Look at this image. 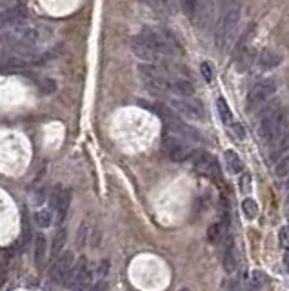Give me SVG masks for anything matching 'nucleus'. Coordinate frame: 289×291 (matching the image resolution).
<instances>
[{"label":"nucleus","mask_w":289,"mask_h":291,"mask_svg":"<svg viewBox=\"0 0 289 291\" xmlns=\"http://www.w3.org/2000/svg\"><path fill=\"white\" fill-rule=\"evenodd\" d=\"M87 266V261L86 258H78L77 262H73V266H71V270L68 271V275L64 277V286L66 287H69V289H75V286H77V282H78V278H80V275H82V271H84V268Z\"/></svg>","instance_id":"11"},{"label":"nucleus","mask_w":289,"mask_h":291,"mask_svg":"<svg viewBox=\"0 0 289 291\" xmlns=\"http://www.w3.org/2000/svg\"><path fill=\"white\" fill-rule=\"evenodd\" d=\"M240 15L242 8L238 4H229L222 11V17L218 20V24H216L215 31V44L220 51H224L229 46V42H231V39H233L235 31L238 27V22H240Z\"/></svg>","instance_id":"3"},{"label":"nucleus","mask_w":289,"mask_h":291,"mask_svg":"<svg viewBox=\"0 0 289 291\" xmlns=\"http://www.w3.org/2000/svg\"><path fill=\"white\" fill-rule=\"evenodd\" d=\"M285 206H287V211H289V195H287V199H285Z\"/></svg>","instance_id":"34"},{"label":"nucleus","mask_w":289,"mask_h":291,"mask_svg":"<svg viewBox=\"0 0 289 291\" xmlns=\"http://www.w3.org/2000/svg\"><path fill=\"white\" fill-rule=\"evenodd\" d=\"M26 18V8L24 6H13L4 11H0V27H11Z\"/></svg>","instance_id":"10"},{"label":"nucleus","mask_w":289,"mask_h":291,"mask_svg":"<svg viewBox=\"0 0 289 291\" xmlns=\"http://www.w3.org/2000/svg\"><path fill=\"white\" fill-rule=\"evenodd\" d=\"M193 164H195V170L199 171L200 175H206V177H211V178H220V168H218V162L213 155L206 151H200V153H195L193 155Z\"/></svg>","instance_id":"7"},{"label":"nucleus","mask_w":289,"mask_h":291,"mask_svg":"<svg viewBox=\"0 0 289 291\" xmlns=\"http://www.w3.org/2000/svg\"><path fill=\"white\" fill-rule=\"evenodd\" d=\"M31 237H33V231H31L29 217H27V215H24V222H22V246H24V248L29 244Z\"/></svg>","instance_id":"25"},{"label":"nucleus","mask_w":289,"mask_h":291,"mask_svg":"<svg viewBox=\"0 0 289 291\" xmlns=\"http://www.w3.org/2000/svg\"><path fill=\"white\" fill-rule=\"evenodd\" d=\"M66 240H68V231H66L64 228H60V230L56 231L55 239H53V246H51V256H53V261H55L56 256H58L62 251H64Z\"/></svg>","instance_id":"17"},{"label":"nucleus","mask_w":289,"mask_h":291,"mask_svg":"<svg viewBox=\"0 0 289 291\" xmlns=\"http://www.w3.org/2000/svg\"><path fill=\"white\" fill-rule=\"evenodd\" d=\"M200 70H202V75H204V78H206L207 82H211V80H213V70H211V66L207 64V62H204V64L200 66Z\"/></svg>","instance_id":"26"},{"label":"nucleus","mask_w":289,"mask_h":291,"mask_svg":"<svg viewBox=\"0 0 289 291\" xmlns=\"http://www.w3.org/2000/svg\"><path fill=\"white\" fill-rule=\"evenodd\" d=\"M284 262H285V268H287V271H289V249H287V251H285Z\"/></svg>","instance_id":"32"},{"label":"nucleus","mask_w":289,"mask_h":291,"mask_svg":"<svg viewBox=\"0 0 289 291\" xmlns=\"http://www.w3.org/2000/svg\"><path fill=\"white\" fill-rule=\"evenodd\" d=\"M280 240H282V242H289V228H282Z\"/></svg>","instance_id":"31"},{"label":"nucleus","mask_w":289,"mask_h":291,"mask_svg":"<svg viewBox=\"0 0 289 291\" xmlns=\"http://www.w3.org/2000/svg\"><path fill=\"white\" fill-rule=\"evenodd\" d=\"M242 211L247 217V220H253L259 215V206H256V202L253 199H246L242 202Z\"/></svg>","instance_id":"23"},{"label":"nucleus","mask_w":289,"mask_h":291,"mask_svg":"<svg viewBox=\"0 0 289 291\" xmlns=\"http://www.w3.org/2000/svg\"><path fill=\"white\" fill-rule=\"evenodd\" d=\"M271 148V151H269V158H271V162L278 160L284 153L289 151V131H284L278 139L275 140V142L269 146Z\"/></svg>","instance_id":"12"},{"label":"nucleus","mask_w":289,"mask_h":291,"mask_svg":"<svg viewBox=\"0 0 289 291\" xmlns=\"http://www.w3.org/2000/svg\"><path fill=\"white\" fill-rule=\"evenodd\" d=\"M226 164H228V170L231 171L233 175H238L242 171V160H240V156L237 155L235 151H226Z\"/></svg>","instance_id":"18"},{"label":"nucleus","mask_w":289,"mask_h":291,"mask_svg":"<svg viewBox=\"0 0 289 291\" xmlns=\"http://www.w3.org/2000/svg\"><path fill=\"white\" fill-rule=\"evenodd\" d=\"M169 106H171L178 115L189 118V120H204L206 117V109L200 104V100L191 96H178L171 95L169 96Z\"/></svg>","instance_id":"4"},{"label":"nucleus","mask_w":289,"mask_h":291,"mask_svg":"<svg viewBox=\"0 0 289 291\" xmlns=\"http://www.w3.org/2000/svg\"><path fill=\"white\" fill-rule=\"evenodd\" d=\"M266 284H268V277L262 271L256 270L251 273V287L253 289H262V287H266Z\"/></svg>","instance_id":"24"},{"label":"nucleus","mask_w":289,"mask_h":291,"mask_svg":"<svg viewBox=\"0 0 289 291\" xmlns=\"http://www.w3.org/2000/svg\"><path fill=\"white\" fill-rule=\"evenodd\" d=\"M75 262V255L71 251H62L60 255L56 256L53 262L51 270H49V280L53 284H60L64 280V277L68 275V271L71 270V266Z\"/></svg>","instance_id":"8"},{"label":"nucleus","mask_w":289,"mask_h":291,"mask_svg":"<svg viewBox=\"0 0 289 291\" xmlns=\"http://www.w3.org/2000/svg\"><path fill=\"white\" fill-rule=\"evenodd\" d=\"M162 149H164V153L173 162H186V160H189V158H193V155H195L193 148L186 142V139L171 135V133H166L164 135Z\"/></svg>","instance_id":"6"},{"label":"nucleus","mask_w":289,"mask_h":291,"mask_svg":"<svg viewBox=\"0 0 289 291\" xmlns=\"http://www.w3.org/2000/svg\"><path fill=\"white\" fill-rule=\"evenodd\" d=\"M69 202H71V193H69V189H62L60 197H58V202H56V206H55L56 222H58V224H62L64 218H66V215H68Z\"/></svg>","instance_id":"16"},{"label":"nucleus","mask_w":289,"mask_h":291,"mask_svg":"<svg viewBox=\"0 0 289 291\" xmlns=\"http://www.w3.org/2000/svg\"><path fill=\"white\" fill-rule=\"evenodd\" d=\"M285 130H287V109L284 106H278L271 113L259 118V124H256V133L260 140L268 146H271Z\"/></svg>","instance_id":"1"},{"label":"nucleus","mask_w":289,"mask_h":291,"mask_svg":"<svg viewBox=\"0 0 289 291\" xmlns=\"http://www.w3.org/2000/svg\"><path fill=\"white\" fill-rule=\"evenodd\" d=\"M231 131H233L235 133V137H237V139H240V140H244V127L240 126V124H237V122H235L233 126H231Z\"/></svg>","instance_id":"27"},{"label":"nucleus","mask_w":289,"mask_h":291,"mask_svg":"<svg viewBox=\"0 0 289 291\" xmlns=\"http://www.w3.org/2000/svg\"><path fill=\"white\" fill-rule=\"evenodd\" d=\"M289 175V151L275 160V177L276 178H285Z\"/></svg>","instance_id":"19"},{"label":"nucleus","mask_w":289,"mask_h":291,"mask_svg":"<svg viewBox=\"0 0 289 291\" xmlns=\"http://www.w3.org/2000/svg\"><path fill=\"white\" fill-rule=\"evenodd\" d=\"M289 177V175H287ZM285 189H287V195H289V178H287V182H285Z\"/></svg>","instance_id":"33"},{"label":"nucleus","mask_w":289,"mask_h":291,"mask_svg":"<svg viewBox=\"0 0 289 291\" xmlns=\"http://www.w3.org/2000/svg\"><path fill=\"white\" fill-rule=\"evenodd\" d=\"M280 64V57L273 53L271 49H262L259 53V57H256V66H259V70L262 71H268V70H273L276 66Z\"/></svg>","instance_id":"14"},{"label":"nucleus","mask_w":289,"mask_h":291,"mask_svg":"<svg viewBox=\"0 0 289 291\" xmlns=\"http://www.w3.org/2000/svg\"><path fill=\"white\" fill-rule=\"evenodd\" d=\"M216 109H218V117L222 118L224 124H229V122L233 120V113H231V109H229L228 102L224 99L216 100Z\"/></svg>","instance_id":"22"},{"label":"nucleus","mask_w":289,"mask_h":291,"mask_svg":"<svg viewBox=\"0 0 289 291\" xmlns=\"http://www.w3.org/2000/svg\"><path fill=\"white\" fill-rule=\"evenodd\" d=\"M249 186H251V177L247 173H244V175H242V180H240V187L244 189V191H247V189H249Z\"/></svg>","instance_id":"29"},{"label":"nucleus","mask_w":289,"mask_h":291,"mask_svg":"<svg viewBox=\"0 0 289 291\" xmlns=\"http://www.w3.org/2000/svg\"><path fill=\"white\" fill-rule=\"evenodd\" d=\"M20 0H0V11H4L8 8H13V6H18Z\"/></svg>","instance_id":"28"},{"label":"nucleus","mask_w":289,"mask_h":291,"mask_svg":"<svg viewBox=\"0 0 289 291\" xmlns=\"http://www.w3.org/2000/svg\"><path fill=\"white\" fill-rule=\"evenodd\" d=\"M276 87H278V84H276L275 78H266V80H260L259 84H255V86L251 87V91L247 93V99H246L247 111L251 113V111L259 109L264 102H268L276 93Z\"/></svg>","instance_id":"5"},{"label":"nucleus","mask_w":289,"mask_h":291,"mask_svg":"<svg viewBox=\"0 0 289 291\" xmlns=\"http://www.w3.org/2000/svg\"><path fill=\"white\" fill-rule=\"evenodd\" d=\"M138 35L142 37L160 57H178L182 55V48L178 40L173 37V33L166 29H156V27H144Z\"/></svg>","instance_id":"2"},{"label":"nucleus","mask_w":289,"mask_h":291,"mask_svg":"<svg viewBox=\"0 0 289 291\" xmlns=\"http://www.w3.org/2000/svg\"><path fill=\"white\" fill-rule=\"evenodd\" d=\"M35 222L39 224L42 230L49 228L53 224V215H51V209H39L37 213H35Z\"/></svg>","instance_id":"21"},{"label":"nucleus","mask_w":289,"mask_h":291,"mask_svg":"<svg viewBox=\"0 0 289 291\" xmlns=\"http://www.w3.org/2000/svg\"><path fill=\"white\" fill-rule=\"evenodd\" d=\"M138 2H144V4L153 6V8H160V6H164V0H138Z\"/></svg>","instance_id":"30"},{"label":"nucleus","mask_w":289,"mask_h":291,"mask_svg":"<svg viewBox=\"0 0 289 291\" xmlns=\"http://www.w3.org/2000/svg\"><path fill=\"white\" fill-rule=\"evenodd\" d=\"M46 256H48V240H46V235L39 233L35 237V264L37 268H44Z\"/></svg>","instance_id":"13"},{"label":"nucleus","mask_w":289,"mask_h":291,"mask_svg":"<svg viewBox=\"0 0 289 291\" xmlns=\"http://www.w3.org/2000/svg\"><path fill=\"white\" fill-rule=\"evenodd\" d=\"M224 268L228 273H233L235 270L238 268V256H237V249H235L233 240L229 239L228 244H226L224 249Z\"/></svg>","instance_id":"15"},{"label":"nucleus","mask_w":289,"mask_h":291,"mask_svg":"<svg viewBox=\"0 0 289 291\" xmlns=\"http://www.w3.org/2000/svg\"><path fill=\"white\" fill-rule=\"evenodd\" d=\"M207 235H209V240L215 244L222 242V240L226 239V235H228V231H226V224L224 222H218V224H213L211 228H209V231H207Z\"/></svg>","instance_id":"20"},{"label":"nucleus","mask_w":289,"mask_h":291,"mask_svg":"<svg viewBox=\"0 0 289 291\" xmlns=\"http://www.w3.org/2000/svg\"><path fill=\"white\" fill-rule=\"evenodd\" d=\"M131 51L135 53V57L137 58L149 62V64H156L158 60H162V57H160L158 53H156L140 35L133 37V40H131Z\"/></svg>","instance_id":"9"}]
</instances>
